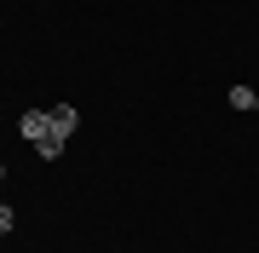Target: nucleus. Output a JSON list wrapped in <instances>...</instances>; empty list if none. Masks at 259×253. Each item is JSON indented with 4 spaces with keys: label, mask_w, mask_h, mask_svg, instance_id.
Returning <instances> with one entry per match:
<instances>
[{
    "label": "nucleus",
    "mask_w": 259,
    "mask_h": 253,
    "mask_svg": "<svg viewBox=\"0 0 259 253\" xmlns=\"http://www.w3.org/2000/svg\"><path fill=\"white\" fill-rule=\"evenodd\" d=\"M0 173H6V167H0Z\"/></svg>",
    "instance_id": "obj_6"
},
{
    "label": "nucleus",
    "mask_w": 259,
    "mask_h": 253,
    "mask_svg": "<svg viewBox=\"0 0 259 253\" xmlns=\"http://www.w3.org/2000/svg\"><path fill=\"white\" fill-rule=\"evenodd\" d=\"M12 225H18V213H12V207H6V201H0V236H6Z\"/></svg>",
    "instance_id": "obj_4"
},
{
    "label": "nucleus",
    "mask_w": 259,
    "mask_h": 253,
    "mask_svg": "<svg viewBox=\"0 0 259 253\" xmlns=\"http://www.w3.org/2000/svg\"><path fill=\"white\" fill-rule=\"evenodd\" d=\"M18 132H23L29 144H40V138H47V132H52V110H23V121H18Z\"/></svg>",
    "instance_id": "obj_1"
},
{
    "label": "nucleus",
    "mask_w": 259,
    "mask_h": 253,
    "mask_svg": "<svg viewBox=\"0 0 259 253\" xmlns=\"http://www.w3.org/2000/svg\"><path fill=\"white\" fill-rule=\"evenodd\" d=\"M52 127L64 132V138H75V127H81V115H75V104H52Z\"/></svg>",
    "instance_id": "obj_2"
},
{
    "label": "nucleus",
    "mask_w": 259,
    "mask_h": 253,
    "mask_svg": "<svg viewBox=\"0 0 259 253\" xmlns=\"http://www.w3.org/2000/svg\"><path fill=\"white\" fill-rule=\"evenodd\" d=\"M253 110H259V92H253Z\"/></svg>",
    "instance_id": "obj_5"
},
{
    "label": "nucleus",
    "mask_w": 259,
    "mask_h": 253,
    "mask_svg": "<svg viewBox=\"0 0 259 253\" xmlns=\"http://www.w3.org/2000/svg\"><path fill=\"white\" fill-rule=\"evenodd\" d=\"M225 98H231V110H253V86H231Z\"/></svg>",
    "instance_id": "obj_3"
}]
</instances>
